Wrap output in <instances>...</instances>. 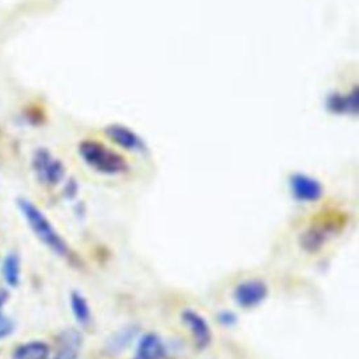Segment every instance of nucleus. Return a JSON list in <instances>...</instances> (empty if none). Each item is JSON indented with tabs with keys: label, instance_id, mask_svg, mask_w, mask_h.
I'll return each instance as SVG.
<instances>
[{
	"label": "nucleus",
	"instance_id": "obj_1",
	"mask_svg": "<svg viewBox=\"0 0 359 359\" xmlns=\"http://www.w3.org/2000/svg\"><path fill=\"white\" fill-rule=\"evenodd\" d=\"M84 168L101 180H128L133 174V160L109 144L104 137H84L76 149Z\"/></svg>",
	"mask_w": 359,
	"mask_h": 359
},
{
	"label": "nucleus",
	"instance_id": "obj_2",
	"mask_svg": "<svg viewBox=\"0 0 359 359\" xmlns=\"http://www.w3.org/2000/svg\"><path fill=\"white\" fill-rule=\"evenodd\" d=\"M18 209L22 213L25 222L28 223L32 233L43 243L49 250L60 257L69 255V245L63 237L53 227L50 220L43 215V212L28 199H18Z\"/></svg>",
	"mask_w": 359,
	"mask_h": 359
},
{
	"label": "nucleus",
	"instance_id": "obj_3",
	"mask_svg": "<svg viewBox=\"0 0 359 359\" xmlns=\"http://www.w3.org/2000/svg\"><path fill=\"white\" fill-rule=\"evenodd\" d=\"M102 137L123 154L132 157H147L150 150L144 139L123 123H108L102 128Z\"/></svg>",
	"mask_w": 359,
	"mask_h": 359
},
{
	"label": "nucleus",
	"instance_id": "obj_4",
	"mask_svg": "<svg viewBox=\"0 0 359 359\" xmlns=\"http://www.w3.org/2000/svg\"><path fill=\"white\" fill-rule=\"evenodd\" d=\"M32 170L43 185L55 187L65 178V164L46 149H38L32 156Z\"/></svg>",
	"mask_w": 359,
	"mask_h": 359
},
{
	"label": "nucleus",
	"instance_id": "obj_5",
	"mask_svg": "<svg viewBox=\"0 0 359 359\" xmlns=\"http://www.w3.org/2000/svg\"><path fill=\"white\" fill-rule=\"evenodd\" d=\"M292 196L299 202H316L323 196V184L306 172H292L289 175Z\"/></svg>",
	"mask_w": 359,
	"mask_h": 359
},
{
	"label": "nucleus",
	"instance_id": "obj_6",
	"mask_svg": "<svg viewBox=\"0 0 359 359\" xmlns=\"http://www.w3.org/2000/svg\"><path fill=\"white\" fill-rule=\"evenodd\" d=\"M266 297V286L261 280H245L236 286L234 299L240 307L251 309L258 306Z\"/></svg>",
	"mask_w": 359,
	"mask_h": 359
},
{
	"label": "nucleus",
	"instance_id": "obj_7",
	"mask_svg": "<svg viewBox=\"0 0 359 359\" xmlns=\"http://www.w3.org/2000/svg\"><path fill=\"white\" fill-rule=\"evenodd\" d=\"M327 108L335 115H356L358 111V90L334 91L327 97Z\"/></svg>",
	"mask_w": 359,
	"mask_h": 359
},
{
	"label": "nucleus",
	"instance_id": "obj_8",
	"mask_svg": "<svg viewBox=\"0 0 359 359\" xmlns=\"http://www.w3.org/2000/svg\"><path fill=\"white\" fill-rule=\"evenodd\" d=\"M182 321L187 324L189 331L192 332L194 341L199 349H203L210 342V330L203 317H201L194 310H184L182 311Z\"/></svg>",
	"mask_w": 359,
	"mask_h": 359
},
{
	"label": "nucleus",
	"instance_id": "obj_9",
	"mask_svg": "<svg viewBox=\"0 0 359 359\" xmlns=\"http://www.w3.org/2000/svg\"><path fill=\"white\" fill-rule=\"evenodd\" d=\"M164 353L165 351L161 339L154 334H146L139 341L135 359H163Z\"/></svg>",
	"mask_w": 359,
	"mask_h": 359
},
{
	"label": "nucleus",
	"instance_id": "obj_10",
	"mask_svg": "<svg viewBox=\"0 0 359 359\" xmlns=\"http://www.w3.org/2000/svg\"><path fill=\"white\" fill-rule=\"evenodd\" d=\"M49 346L42 341H29L18 345L13 353L11 359H48Z\"/></svg>",
	"mask_w": 359,
	"mask_h": 359
},
{
	"label": "nucleus",
	"instance_id": "obj_11",
	"mask_svg": "<svg viewBox=\"0 0 359 359\" xmlns=\"http://www.w3.org/2000/svg\"><path fill=\"white\" fill-rule=\"evenodd\" d=\"M80 344H81V338L77 331L74 330L65 331L60 335L59 349L53 359H76L80 349Z\"/></svg>",
	"mask_w": 359,
	"mask_h": 359
},
{
	"label": "nucleus",
	"instance_id": "obj_12",
	"mask_svg": "<svg viewBox=\"0 0 359 359\" xmlns=\"http://www.w3.org/2000/svg\"><path fill=\"white\" fill-rule=\"evenodd\" d=\"M20 275H21V265H20V258L15 252H10L4 257L3 264H1V276L4 282L15 287L20 283Z\"/></svg>",
	"mask_w": 359,
	"mask_h": 359
},
{
	"label": "nucleus",
	"instance_id": "obj_13",
	"mask_svg": "<svg viewBox=\"0 0 359 359\" xmlns=\"http://www.w3.org/2000/svg\"><path fill=\"white\" fill-rule=\"evenodd\" d=\"M70 307H72L74 318L80 324H87L90 321V317H91L90 307H88V303H87L86 297L81 293L73 292L70 294Z\"/></svg>",
	"mask_w": 359,
	"mask_h": 359
},
{
	"label": "nucleus",
	"instance_id": "obj_14",
	"mask_svg": "<svg viewBox=\"0 0 359 359\" xmlns=\"http://www.w3.org/2000/svg\"><path fill=\"white\" fill-rule=\"evenodd\" d=\"M219 321H220L222 324H224V325H233V324L237 321V318H236V316H234L233 313H230V311H222V313L219 314Z\"/></svg>",
	"mask_w": 359,
	"mask_h": 359
},
{
	"label": "nucleus",
	"instance_id": "obj_15",
	"mask_svg": "<svg viewBox=\"0 0 359 359\" xmlns=\"http://www.w3.org/2000/svg\"><path fill=\"white\" fill-rule=\"evenodd\" d=\"M7 299H8V292L4 290V289H0V318L4 317V316L1 314V310H3V307H4L6 302H7Z\"/></svg>",
	"mask_w": 359,
	"mask_h": 359
}]
</instances>
